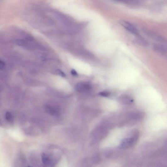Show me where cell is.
Masks as SVG:
<instances>
[{
	"label": "cell",
	"instance_id": "6da1fadb",
	"mask_svg": "<svg viewBox=\"0 0 167 167\" xmlns=\"http://www.w3.org/2000/svg\"><path fill=\"white\" fill-rule=\"evenodd\" d=\"M139 135V132L138 131L133 132L131 137L125 138L121 141L120 147L122 148H127L132 147L136 143Z\"/></svg>",
	"mask_w": 167,
	"mask_h": 167
},
{
	"label": "cell",
	"instance_id": "7a4b0ae2",
	"mask_svg": "<svg viewBox=\"0 0 167 167\" xmlns=\"http://www.w3.org/2000/svg\"><path fill=\"white\" fill-rule=\"evenodd\" d=\"M90 88L89 84L86 82H80L77 84L75 86V89L79 93L85 92Z\"/></svg>",
	"mask_w": 167,
	"mask_h": 167
},
{
	"label": "cell",
	"instance_id": "3957f363",
	"mask_svg": "<svg viewBox=\"0 0 167 167\" xmlns=\"http://www.w3.org/2000/svg\"><path fill=\"white\" fill-rule=\"evenodd\" d=\"M45 110L49 115L56 116L60 114V110L57 107L51 105H46L45 106Z\"/></svg>",
	"mask_w": 167,
	"mask_h": 167
},
{
	"label": "cell",
	"instance_id": "277c9868",
	"mask_svg": "<svg viewBox=\"0 0 167 167\" xmlns=\"http://www.w3.org/2000/svg\"><path fill=\"white\" fill-rule=\"evenodd\" d=\"M120 23L125 29L131 32L135 35L138 34V31L137 29L130 23L124 20H121Z\"/></svg>",
	"mask_w": 167,
	"mask_h": 167
},
{
	"label": "cell",
	"instance_id": "5b68a950",
	"mask_svg": "<svg viewBox=\"0 0 167 167\" xmlns=\"http://www.w3.org/2000/svg\"><path fill=\"white\" fill-rule=\"evenodd\" d=\"M41 160L43 164L47 166H51L53 164L52 161L51 157L46 153H43L41 155Z\"/></svg>",
	"mask_w": 167,
	"mask_h": 167
},
{
	"label": "cell",
	"instance_id": "8992f818",
	"mask_svg": "<svg viewBox=\"0 0 167 167\" xmlns=\"http://www.w3.org/2000/svg\"><path fill=\"white\" fill-rule=\"evenodd\" d=\"M5 118L6 121L9 123H13V116L9 112H7L5 114Z\"/></svg>",
	"mask_w": 167,
	"mask_h": 167
},
{
	"label": "cell",
	"instance_id": "52a82bcc",
	"mask_svg": "<svg viewBox=\"0 0 167 167\" xmlns=\"http://www.w3.org/2000/svg\"><path fill=\"white\" fill-rule=\"evenodd\" d=\"M137 43L142 46H146L148 45V42L145 39L140 38L137 40Z\"/></svg>",
	"mask_w": 167,
	"mask_h": 167
},
{
	"label": "cell",
	"instance_id": "ba28073f",
	"mask_svg": "<svg viewBox=\"0 0 167 167\" xmlns=\"http://www.w3.org/2000/svg\"><path fill=\"white\" fill-rule=\"evenodd\" d=\"M99 94L100 96L105 97H108L110 95V93L106 91L101 92Z\"/></svg>",
	"mask_w": 167,
	"mask_h": 167
},
{
	"label": "cell",
	"instance_id": "9c48e42d",
	"mask_svg": "<svg viewBox=\"0 0 167 167\" xmlns=\"http://www.w3.org/2000/svg\"><path fill=\"white\" fill-rule=\"evenodd\" d=\"M57 71L58 73L62 77L65 78L66 77V74L61 70L58 69L57 70Z\"/></svg>",
	"mask_w": 167,
	"mask_h": 167
},
{
	"label": "cell",
	"instance_id": "30bf717a",
	"mask_svg": "<svg viewBox=\"0 0 167 167\" xmlns=\"http://www.w3.org/2000/svg\"><path fill=\"white\" fill-rule=\"evenodd\" d=\"M71 73L73 76H78V73L77 71L74 69H73L71 70Z\"/></svg>",
	"mask_w": 167,
	"mask_h": 167
},
{
	"label": "cell",
	"instance_id": "8fae6325",
	"mask_svg": "<svg viewBox=\"0 0 167 167\" xmlns=\"http://www.w3.org/2000/svg\"><path fill=\"white\" fill-rule=\"evenodd\" d=\"M0 64H0V66H1V69H3L5 66L4 63L2 61H1V63H0Z\"/></svg>",
	"mask_w": 167,
	"mask_h": 167
},
{
	"label": "cell",
	"instance_id": "7c38bea8",
	"mask_svg": "<svg viewBox=\"0 0 167 167\" xmlns=\"http://www.w3.org/2000/svg\"><path fill=\"white\" fill-rule=\"evenodd\" d=\"M165 147L167 148V141H166L165 143Z\"/></svg>",
	"mask_w": 167,
	"mask_h": 167
}]
</instances>
